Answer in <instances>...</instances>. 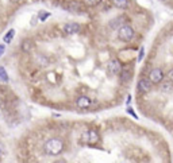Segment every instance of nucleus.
<instances>
[{
    "label": "nucleus",
    "instance_id": "obj_12",
    "mask_svg": "<svg viewBox=\"0 0 173 163\" xmlns=\"http://www.w3.org/2000/svg\"><path fill=\"white\" fill-rule=\"evenodd\" d=\"M130 78H131V73L128 72V70H122V72H120V80H122L123 82H127Z\"/></svg>",
    "mask_w": 173,
    "mask_h": 163
},
{
    "label": "nucleus",
    "instance_id": "obj_18",
    "mask_svg": "<svg viewBox=\"0 0 173 163\" xmlns=\"http://www.w3.org/2000/svg\"><path fill=\"white\" fill-rule=\"evenodd\" d=\"M167 76H168V80H169V81H171V82L173 84V68L168 70V74H167Z\"/></svg>",
    "mask_w": 173,
    "mask_h": 163
},
{
    "label": "nucleus",
    "instance_id": "obj_9",
    "mask_svg": "<svg viewBox=\"0 0 173 163\" xmlns=\"http://www.w3.org/2000/svg\"><path fill=\"white\" fill-rule=\"evenodd\" d=\"M20 49H22V51H24V53H30V51H32V49H34V42H32L31 39H24L20 44Z\"/></svg>",
    "mask_w": 173,
    "mask_h": 163
},
{
    "label": "nucleus",
    "instance_id": "obj_25",
    "mask_svg": "<svg viewBox=\"0 0 173 163\" xmlns=\"http://www.w3.org/2000/svg\"><path fill=\"white\" fill-rule=\"evenodd\" d=\"M162 2H165V0H162Z\"/></svg>",
    "mask_w": 173,
    "mask_h": 163
},
{
    "label": "nucleus",
    "instance_id": "obj_8",
    "mask_svg": "<svg viewBox=\"0 0 173 163\" xmlns=\"http://www.w3.org/2000/svg\"><path fill=\"white\" fill-rule=\"evenodd\" d=\"M76 105L81 109L88 108V107L91 105V98L88 97V96H79L76 100Z\"/></svg>",
    "mask_w": 173,
    "mask_h": 163
},
{
    "label": "nucleus",
    "instance_id": "obj_15",
    "mask_svg": "<svg viewBox=\"0 0 173 163\" xmlns=\"http://www.w3.org/2000/svg\"><path fill=\"white\" fill-rule=\"evenodd\" d=\"M69 10L71 11H81V6H80L77 2H71V4H69Z\"/></svg>",
    "mask_w": 173,
    "mask_h": 163
},
{
    "label": "nucleus",
    "instance_id": "obj_10",
    "mask_svg": "<svg viewBox=\"0 0 173 163\" xmlns=\"http://www.w3.org/2000/svg\"><path fill=\"white\" fill-rule=\"evenodd\" d=\"M111 3L119 10H126L130 6V0H111Z\"/></svg>",
    "mask_w": 173,
    "mask_h": 163
},
{
    "label": "nucleus",
    "instance_id": "obj_22",
    "mask_svg": "<svg viewBox=\"0 0 173 163\" xmlns=\"http://www.w3.org/2000/svg\"><path fill=\"white\" fill-rule=\"evenodd\" d=\"M143 58V49H141V51H139V55H138V59L141 61V59Z\"/></svg>",
    "mask_w": 173,
    "mask_h": 163
},
{
    "label": "nucleus",
    "instance_id": "obj_19",
    "mask_svg": "<svg viewBox=\"0 0 173 163\" xmlns=\"http://www.w3.org/2000/svg\"><path fill=\"white\" fill-rule=\"evenodd\" d=\"M171 89H172V86H171V84H164L162 85V90H165V92H167V90H171Z\"/></svg>",
    "mask_w": 173,
    "mask_h": 163
},
{
    "label": "nucleus",
    "instance_id": "obj_24",
    "mask_svg": "<svg viewBox=\"0 0 173 163\" xmlns=\"http://www.w3.org/2000/svg\"><path fill=\"white\" fill-rule=\"evenodd\" d=\"M10 2H14V3H16V2H19V0H10Z\"/></svg>",
    "mask_w": 173,
    "mask_h": 163
},
{
    "label": "nucleus",
    "instance_id": "obj_13",
    "mask_svg": "<svg viewBox=\"0 0 173 163\" xmlns=\"http://www.w3.org/2000/svg\"><path fill=\"white\" fill-rule=\"evenodd\" d=\"M0 81H2V82H7V81H8V74H7L6 69L3 68V66H0Z\"/></svg>",
    "mask_w": 173,
    "mask_h": 163
},
{
    "label": "nucleus",
    "instance_id": "obj_14",
    "mask_svg": "<svg viewBox=\"0 0 173 163\" xmlns=\"http://www.w3.org/2000/svg\"><path fill=\"white\" fill-rule=\"evenodd\" d=\"M14 36H15V30H10V31L6 34V36H4V42L6 43H10L11 40L14 39Z\"/></svg>",
    "mask_w": 173,
    "mask_h": 163
},
{
    "label": "nucleus",
    "instance_id": "obj_23",
    "mask_svg": "<svg viewBox=\"0 0 173 163\" xmlns=\"http://www.w3.org/2000/svg\"><path fill=\"white\" fill-rule=\"evenodd\" d=\"M53 163H66L64 159H60V161H56V162H53Z\"/></svg>",
    "mask_w": 173,
    "mask_h": 163
},
{
    "label": "nucleus",
    "instance_id": "obj_6",
    "mask_svg": "<svg viewBox=\"0 0 173 163\" xmlns=\"http://www.w3.org/2000/svg\"><path fill=\"white\" fill-rule=\"evenodd\" d=\"M152 86H153V84L149 78H141L137 84V89L139 93H149L152 90Z\"/></svg>",
    "mask_w": 173,
    "mask_h": 163
},
{
    "label": "nucleus",
    "instance_id": "obj_1",
    "mask_svg": "<svg viewBox=\"0 0 173 163\" xmlns=\"http://www.w3.org/2000/svg\"><path fill=\"white\" fill-rule=\"evenodd\" d=\"M65 148V143L64 140H61L60 138H51L47 139L45 144H43V153L49 157H56L60 155Z\"/></svg>",
    "mask_w": 173,
    "mask_h": 163
},
{
    "label": "nucleus",
    "instance_id": "obj_21",
    "mask_svg": "<svg viewBox=\"0 0 173 163\" xmlns=\"http://www.w3.org/2000/svg\"><path fill=\"white\" fill-rule=\"evenodd\" d=\"M3 154H4V146H3V144L0 143V158L3 157Z\"/></svg>",
    "mask_w": 173,
    "mask_h": 163
},
{
    "label": "nucleus",
    "instance_id": "obj_4",
    "mask_svg": "<svg viewBox=\"0 0 173 163\" xmlns=\"http://www.w3.org/2000/svg\"><path fill=\"white\" fill-rule=\"evenodd\" d=\"M81 139H83L84 143L95 144V143H97V140H99V133L95 131V129H89V131H87V132L83 133Z\"/></svg>",
    "mask_w": 173,
    "mask_h": 163
},
{
    "label": "nucleus",
    "instance_id": "obj_2",
    "mask_svg": "<svg viewBox=\"0 0 173 163\" xmlns=\"http://www.w3.org/2000/svg\"><path fill=\"white\" fill-rule=\"evenodd\" d=\"M134 35H135V31L130 24H122L118 28V38L122 42H130L134 38Z\"/></svg>",
    "mask_w": 173,
    "mask_h": 163
},
{
    "label": "nucleus",
    "instance_id": "obj_3",
    "mask_svg": "<svg viewBox=\"0 0 173 163\" xmlns=\"http://www.w3.org/2000/svg\"><path fill=\"white\" fill-rule=\"evenodd\" d=\"M164 77H165V74L162 72V69L161 68H154V69L150 70L148 78L152 81V84L158 85V84H161L164 81Z\"/></svg>",
    "mask_w": 173,
    "mask_h": 163
},
{
    "label": "nucleus",
    "instance_id": "obj_5",
    "mask_svg": "<svg viewBox=\"0 0 173 163\" xmlns=\"http://www.w3.org/2000/svg\"><path fill=\"white\" fill-rule=\"evenodd\" d=\"M107 70L110 74H112V76L120 74V72H122V64L119 62V59H115V58L111 59L107 65Z\"/></svg>",
    "mask_w": 173,
    "mask_h": 163
},
{
    "label": "nucleus",
    "instance_id": "obj_11",
    "mask_svg": "<svg viewBox=\"0 0 173 163\" xmlns=\"http://www.w3.org/2000/svg\"><path fill=\"white\" fill-rule=\"evenodd\" d=\"M123 19H124L123 16H119V18H116V19L111 20V22H110V27H111V28H119V26H122Z\"/></svg>",
    "mask_w": 173,
    "mask_h": 163
},
{
    "label": "nucleus",
    "instance_id": "obj_17",
    "mask_svg": "<svg viewBox=\"0 0 173 163\" xmlns=\"http://www.w3.org/2000/svg\"><path fill=\"white\" fill-rule=\"evenodd\" d=\"M49 16H50L49 12H45V14L41 12V14H39V20H45V19H47Z\"/></svg>",
    "mask_w": 173,
    "mask_h": 163
},
{
    "label": "nucleus",
    "instance_id": "obj_7",
    "mask_svg": "<svg viewBox=\"0 0 173 163\" xmlns=\"http://www.w3.org/2000/svg\"><path fill=\"white\" fill-rule=\"evenodd\" d=\"M81 30V26L79 23H75V22H71V23H66L64 26V32L68 35H75Z\"/></svg>",
    "mask_w": 173,
    "mask_h": 163
},
{
    "label": "nucleus",
    "instance_id": "obj_16",
    "mask_svg": "<svg viewBox=\"0 0 173 163\" xmlns=\"http://www.w3.org/2000/svg\"><path fill=\"white\" fill-rule=\"evenodd\" d=\"M100 2L102 0H84L85 6H88V7H95V6H97Z\"/></svg>",
    "mask_w": 173,
    "mask_h": 163
},
{
    "label": "nucleus",
    "instance_id": "obj_20",
    "mask_svg": "<svg viewBox=\"0 0 173 163\" xmlns=\"http://www.w3.org/2000/svg\"><path fill=\"white\" fill-rule=\"evenodd\" d=\"M4 50H6V46L4 44H0V57L4 54Z\"/></svg>",
    "mask_w": 173,
    "mask_h": 163
}]
</instances>
